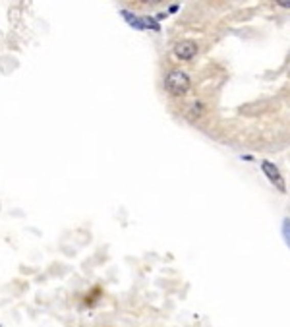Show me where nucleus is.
I'll use <instances>...</instances> for the list:
<instances>
[{"mask_svg":"<svg viewBox=\"0 0 290 327\" xmlns=\"http://www.w3.org/2000/svg\"><path fill=\"white\" fill-rule=\"evenodd\" d=\"M165 88L170 95H184L190 89V76L182 70H172L168 72V76L165 78Z\"/></svg>","mask_w":290,"mask_h":327,"instance_id":"1","label":"nucleus"},{"mask_svg":"<svg viewBox=\"0 0 290 327\" xmlns=\"http://www.w3.org/2000/svg\"><path fill=\"white\" fill-rule=\"evenodd\" d=\"M122 16L126 18V21H128L132 27H136V29H153V31H161V26H159L153 18H138V16H133L132 12H128V10H122Z\"/></svg>","mask_w":290,"mask_h":327,"instance_id":"2","label":"nucleus"},{"mask_svg":"<svg viewBox=\"0 0 290 327\" xmlns=\"http://www.w3.org/2000/svg\"><path fill=\"white\" fill-rule=\"evenodd\" d=\"M261 168H263L265 177L271 180V184H275L277 186V190L284 194V192H286V184H284V178H282L281 170L275 167L273 163H269V161H263V163H261Z\"/></svg>","mask_w":290,"mask_h":327,"instance_id":"3","label":"nucleus"},{"mask_svg":"<svg viewBox=\"0 0 290 327\" xmlns=\"http://www.w3.org/2000/svg\"><path fill=\"white\" fill-rule=\"evenodd\" d=\"M174 54L180 58V60H192L193 56L197 54V45L190 41V39H184V41H178L174 45Z\"/></svg>","mask_w":290,"mask_h":327,"instance_id":"4","label":"nucleus"},{"mask_svg":"<svg viewBox=\"0 0 290 327\" xmlns=\"http://www.w3.org/2000/svg\"><path fill=\"white\" fill-rule=\"evenodd\" d=\"M282 236H284L286 246L290 248V219H284V223H282Z\"/></svg>","mask_w":290,"mask_h":327,"instance_id":"5","label":"nucleus"},{"mask_svg":"<svg viewBox=\"0 0 290 327\" xmlns=\"http://www.w3.org/2000/svg\"><path fill=\"white\" fill-rule=\"evenodd\" d=\"M277 4H279V6H282V8H290V0H279Z\"/></svg>","mask_w":290,"mask_h":327,"instance_id":"6","label":"nucleus"}]
</instances>
